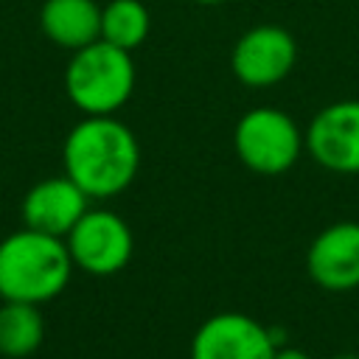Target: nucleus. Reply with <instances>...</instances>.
Masks as SVG:
<instances>
[{
    "label": "nucleus",
    "instance_id": "nucleus-1",
    "mask_svg": "<svg viewBox=\"0 0 359 359\" xmlns=\"http://www.w3.org/2000/svg\"><path fill=\"white\" fill-rule=\"evenodd\" d=\"M62 163L65 174L90 199H109L135 182L140 146L115 115H84L65 137Z\"/></svg>",
    "mask_w": 359,
    "mask_h": 359
},
{
    "label": "nucleus",
    "instance_id": "nucleus-2",
    "mask_svg": "<svg viewBox=\"0 0 359 359\" xmlns=\"http://www.w3.org/2000/svg\"><path fill=\"white\" fill-rule=\"evenodd\" d=\"M65 238L22 227L0 241V297L48 303L65 292L73 275Z\"/></svg>",
    "mask_w": 359,
    "mask_h": 359
},
{
    "label": "nucleus",
    "instance_id": "nucleus-3",
    "mask_svg": "<svg viewBox=\"0 0 359 359\" xmlns=\"http://www.w3.org/2000/svg\"><path fill=\"white\" fill-rule=\"evenodd\" d=\"M135 59L107 39L73 50L65 67V93L84 115H115L135 93Z\"/></svg>",
    "mask_w": 359,
    "mask_h": 359
},
{
    "label": "nucleus",
    "instance_id": "nucleus-4",
    "mask_svg": "<svg viewBox=\"0 0 359 359\" xmlns=\"http://www.w3.org/2000/svg\"><path fill=\"white\" fill-rule=\"evenodd\" d=\"M233 149L241 165L255 174H286L303 154L306 137L292 115L278 107L247 109L233 129Z\"/></svg>",
    "mask_w": 359,
    "mask_h": 359
},
{
    "label": "nucleus",
    "instance_id": "nucleus-5",
    "mask_svg": "<svg viewBox=\"0 0 359 359\" xmlns=\"http://www.w3.org/2000/svg\"><path fill=\"white\" fill-rule=\"evenodd\" d=\"M65 244L73 266L95 278L118 275L135 252V236L129 224L118 213L104 208H87V213L65 236Z\"/></svg>",
    "mask_w": 359,
    "mask_h": 359
},
{
    "label": "nucleus",
    "instance_id": "nucleus-6",
    "mask_svg": "<svg viewBox=\"0 0 359 359\" xmlns=\"http://www.w3.org/2000/svg\"><path fill=\"white\" fill-rule=\"evenodd\" d=\"M297 62V42L292 31L275 22H261L247 28L233 50L230 70L244 87H275L280 84Z\"/></svg>",
    "mask_w": 359,
    "mask_h": 359
},
{
    "label": "nucleus",
    "instance_id": "nucleus-7",
    "mask_svg": "<svg viewBox=\"0 0 359 359\" xmlns=\"http://www.w3.org/2000/svg\"><path fill=\"white\" fill-rule=\"evenodd\" d=\"M306 151L334 174H359V98L323 107L306 126Z\"/></svg>",
    "mask_w": 359,
    "mask_h": 359
},
{
    "label": "nucleus",
    "instance_id": "nucleus-8",
    "mask_svg": "<svg viewBox=\"0 0 359 359\" xmlns=\"http://www.w3.org/2000/svg\"><path fill=\"white\" fill-rule=\"evenodd\" d=\"M275 351L272 331L241 311L210 314L191 339V359H272Z\"/></svg>",
    "mask_w": 359,
    "mask_h": 359
},
{
    "label": "nucleus",
    "instance_id": "nucleus-9",
    "mask_svg": "<svg viewBox=\"0 0 359 359\" xmlns=\"http://www.w3.org/2000/svg\"><path fill=\"white\" fill-rule=\"evenodd\" d=\"M306 272L325 292L359 286V222H337L320 230L306 250Z\"/></svg>",
    "mask_w": 359,
    "mask_h": 359
},
{
    "label": "nucleus",
    "instance_id": "nucleus-10",
    "mask_svg": "<svg viewBox=\"0 0 359 359\" xmlns=\"http://www.w3.org/2000/svg\"><path fill=\"white\" fill-rule=\"evenodd\" d=\"M87 202L90 196L67 174L39 180L22 196V224L65 238L73 230V224L87 213Z\"/></svg>",
    "mask_w": 359,
    "mask_h": 359
},
{
    "label": "nucleus",
    "instance_id": "nucleus-11",
    "mask_svg": "<svg viewBox=\"0 0 359 359\" xmlns=\"http://www.w3.org/2000/svg\"><path fill=\"white\" fill-rule=\"evenodd\" d=\"M39 25L53 45L79 50L101 39V6L95 0H45Z\"/></svg>",
    "mask_w": 359,
    "mask_h": 359
},
{
    "label": "nucleus",
    "instance_id": "nucleus-12",
    "mask_svg": "<svg viewBox=\"0 0 359 359\" xmlns=\"http://www.w3.org/2000/svg\"><path fill=\"white\" fill-rule=\"evenodd\" d=\"M45 339V320L39 306L3 300L0 306V353L6 359H25L31 356Z\"/></svg>",
    "mask_w": 359,
    "mask_h": 359
},
{
    "label": "nucleus",
    "instance_id": "nucleus-13",
    "mask_svg": "<svg viewBox=\"0 0 359 359\" xmlns=\"http://www.w3.org/2000/svg\"><path fill=\"white\" fill-rule=\"evenodd\" d=\"M151 31V14L140 0H109L101 6V39L135 50Z\"/></svg>",
    "mask_w": 359,
    "mask_h": 359
},
{
    "label": "nucleus",
    "instance_id": "nucleus-14",
    "mask_svg": "<svg viewBox=\"0 0 359 359\" xmlns=\"http://www.w3.org/2000/svg\"><path fill=\"white\" fill-rule=\"evenodd\" d=\"M272 359H311V356L306 351H300V348H278Z\"/></svg>",
    "mask_w": 359,
    "mask_h": 359
},
{
    "label": "nucleus",
    "instance_id": "nucleus-15",
    "mask_svg": "<svg viewBox=\"0 0 359 359\" xmlns=\"http://www.w3.org/2000/svg\"><path fill=\"white\" fill-rule=\"evenodd\" d=\"M194 3H199V6H216V3H224V0H194Z\"/></svg>",
    "mask_w": 359,
    "mask_h": 359
},
{
    "label": "nucleus",
    "instance_id": "nucleus-16",
    "mask_svg": "<svg viewBox=\"0 0 359 359\" xmlns=\"http://www.w3.org/2000/svg\"><path fill=\"white\" fill-rule=\"evenodd\" d=\"M334 359H359L356 353H339V356H334Z\"/></svg>",
    "mask_w": 359,
    "mask_h": 359
}]
</instances>
